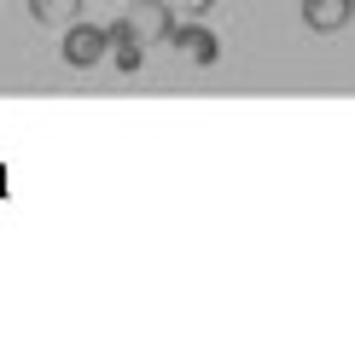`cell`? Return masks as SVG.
Returning a JSON list of instances; mask_svg holds the SVG:
<instances>
[{
	"label": "cell",
	"mask_w": 355,
	"mask_h": 361,
	"mask_svg": "<svg viewBox=\"0 0 355 361\" xmlns=\"http://www.w3.org/2000/svg\"><path fill=\"white\" fill-rule=\"evenodd\" d=\"M169 47L181 53L187 64H198V71H210V64L221 59V41H216V30H210V24H198V18H192V24H181V18H175Z\"/></svg>",
	"instance_id": "6da1fadb"
},
{
	"label": "cell",
	"mask_w": 355,
	"mask_h": 361,
	"mask_svg": "<svg viewBox=\"0 0 355 361\" xmlns=\"http://www.w3.org/2000/svg\"><path fill=\"white\" fill-rule=\"evenodd\" d=\"M105 59V24H64V64L70 71H94V64Z\"/></svg>",
	"instance_id": "7a4b0ae2"
},
{
	"label": "cell",
	"mask_w": 355,
	"mask_h": 361,
	"mask_svg": "<svg viewBox=\"0 0 355 361\" xmlns=\"http://www.w3.org/2000/svg\"><path fill=\"white\" fill-rule=\"evenodd\" d=\"M105 59L117 64L123 76H135L140 64H146V41L135 35V24H128V18H117V24H105Z\"/></svg>",
	"instance_id": "3957f363"
},
{
	"label": "cell",
	"mask_w": 355,
	"mask_h": 361,
	"mask_svg": "<svg viewBox=\"0 0 355 361\" xmlns=\"http://www.w3.org/2000/svg\"><path fill=\"white\" fill-rule=\"evenodd\" d=\"M123 18L135 24V35L146 41V47H151V41H169V30H175V6H169V0H135Z\"/></svg>",
	"instance_id": "277c9868"
},
{
	"label": "cell",
	"mask_w": 355,
	"mask_h": 361,
	"mask_svg": "<svg viewBox=\"0 0 355 361\" xmlns=\"http://www.w3.org/2000/svg\"><path fill=\"white\" fill-rule=\"evenodd\" d=\"M349 18H355V0H303V24L315 30V35L349 30Z\"/></svg>",
	"instance_id": "5b68a950"
},
{
	"label": "cell",
	"mask_w": 355,
	"mask_h": 361,
	"mask_svg": "<svg viewBox=\"0 0 355 361\" xmlns=\"http://www.w3.org/2000/svg\"><path fill=\"white\" fill-rule=\"evenodd\" d=\"M87 0H30V18L35 24H47V30H64V24H76Z\"/></svg>",
	"instance_id": "8992f818"
},
{
	"label": "cell",
	"mask_w": 355,
	"mask_h": 361,
	"mask_svg": "<svg viewBox=\"0 0 355 361\" xmlns=\"http://www.w3.org/2000/svg\"><path fill=\"white\" fill-rule=\"evenodd\" d=\"M210 6H216V0H181V12H187V18H204Z\"/></svg>",
	"instance_id": "52a82bcc"
}]
</instances>
